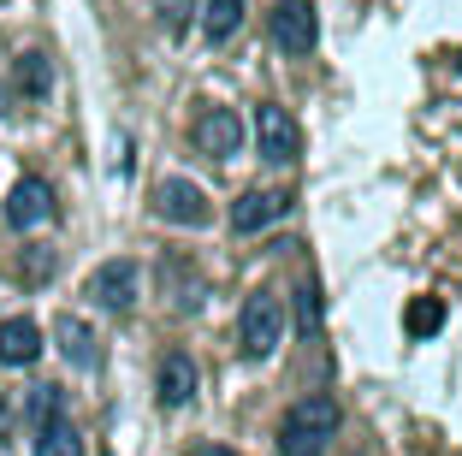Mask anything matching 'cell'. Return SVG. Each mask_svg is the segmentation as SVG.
I'll return each mask as SVG.
<instances>
[{
  "label": "cell",
  "instance_id": "cell-7",
  "mask_svg": "<svg viewBox=\"0 0 462 456\" xmlns=\"http://www.w3.org/2000/svg\"><path fill=\"white\" fill-rule=\"evenodd\" d=\"M89 296H96L101 309H131L136 302V261H107V267L89 273Z\"/></svg>",
  "mask_w": 462,
  "mask_h": 456
},
{
  "label": "cell",
  "instance_id": "cell-19",
  "mask_svg": "<svg viewBox=\"0 0 462 456\" xmlns=\"http://www.w3.org/2000/svg\"><path fill=\"white\" fill-rule=\"evenodd\" d=\"M161 13H166V24H172V30H184V13H190V0H161Z\"/></svg>",
  "mask_w": 462,
  "mask_h": 456
},
{
  "label": "cell",
  "instance_id": "cell-4",
  "mask_svg": "<svg viewBox=\"0 0 462 456\" xmlns=\"http://www.w3.org/2000/svg\"><path fill=\"white\" fill-rule=\"evenodd\" d=\"M154 214H161L166 226H208V196L190 178H166V184L154 190Z\"/></svg>",
  "mask_w": 462,
  "mask_h": 456
},
{
  "label": "cell",
  "instance_id": "cell-20",
  "mask_svg": "<svg viewBox=\"0 0 462 456\" xmlns=\"http://www.w3.org/2000/svg\"><path fill=\"white\" fill-rule=\"evenodd\" d=\"M190 456H237V451H226V444H196Z\"/></svg>",
  "mask_w": 462,
  "mask_h": 456
},
{
  "label": "cell",
  "instance_id": "cell-16",
  "mask_svg": "<svg viewBox=\"0 0 462 456\" xmlns=\"http://www.w3.org/2000/svg\"><path fill=\"white\" fill-rule=\"evenodd\" d=\"M439 321H445V302H439V296H415V302H409V332L415 338H433L439 332Z\"/></svg>",
  "mask_w": 462,
  "mask_h": 456
},
{
  "label": "cell",
  "instance_id": "cell-21",
  "mask_svg": "<svg viewBox=\"0 0 462 456\" xmlns=\"http://www.w3.org/2000/svg\"><path fill=\"white\" fill-rule=\"evenodd\" d=\"M13 427V409H6V397H0V433Z\"/></svg>",
  "mask_w": 462,
  "mask_h": 456
},
{
  "label": "cell",
  "instance_id": "cell-11",
  "mask_svg": "<svg viewBox=\"0 0 462 456\" xmlns=\"http://www.w3.org/2000/svg\"><path fill=\"white\" fill-rule=\"evenodd\" d=\"M279 214H285V196H279V190H249V196H237V208H231V226L237 231H261Z\"/></svg>",
  "mask_w": 462,
  "mask_h": 456
},
{
  "label": "cell",
  "instance_id": "cell-10",
  "mask_svg": "<svg viewBox=\"0 0 462 456\" xmlns=\"http://www.w3.org/2000/svg\"><path fill=\"white\" fill-rule=\"evenodd\" d=\"M42 356V326L36 321H6L0 326V362L6 368H30Z\"/></svg>",
  "mask_w": 462,
  "mask_h": 456
},
{
  "label": "cell",
  "instance_id": "cell-8",
  "mask_svg": "<svg viewBox=\"0 0 462 456\" xmlns=\"http://www.w3.org/2000/svg\"><path fill=\"white\" fill-rule=\"evenodd\" d=\"M48 214H54V190L42 184V178H18L13 196H6V219H13L18 231H30V226H42Z\"/></svg>",
  "mask_w": 462,
  "mask_h": 456
},
{
  "label": "cell",
  "instance_id": "cell-1",
  "mask_svg": "<svg viewBox=\"0 0 462 456\" xmlns=\"http://www.w3.org/2000/svg\"><path fill=\"white\" fill-rule=\"evenodd\" d=\"M338 403L332 397H302V403H291V415L279 421V456H327V444H332V433H338Z\"/></svg>",
  "mask_w": 462,
  "mask_h": 456
},
{
  "label": "cell",
  "instance_id": "cell-2",
  "mask_svg": "<svg viewBox=\"0 0 462 456\" xmlns=\"http://www.w3.org/2000/svg\"><path fill=\"white\" fill-rule=\"evenodd\" d=\"M279 338H285V309L273 291H255L244 302V321H237V344H244V356H273Z\"/></svg>",
  "mask_w": 462,
  "mask_h": 456
},
{
  "label": "cell",
  "instance_id": "cell-3",
  "mask_svg": "<svg viewBox=\"0 0 462 456\" xmlns=\"http://www.w3.org/2000/svg\"><path fill=\"white\" fill-rule=\"evenodd\" d=\"M255 143H261V161H273V166H291L302 154L297 119H291L285 107H273V101H261V107H255Z\"/></svg>",
  "mask_w": 462,
  "mask_h": 456
},
{
  "label": "cell",
  "instance_id": "cell-9",
  "mask_svg": "<svg viewBox=\"0 0 462 456\" xmlns=\"http://www.w3.org/2000/svg\"><path fill=\"white\" fill-rule=\"evenodd\" d=\"M154 386H161L166 409H184V403L196 397V362L184 356V349H172V356L161 362V374H154Z\"/></svg>",
  "mask_w": 462,
  "mask_h": 456
},
{
  "label": "cell",
  "instance_id": "cell-12",
  "mask_svg": "<svg viewBox=\"0 0 462 456\" xmlns=\"http://www.w3.org/2000/svg\"><path fill=\"white\" fill-rule=\"evenodd\" d=\"M36 456H83V439H78V427H71L66 415L42 421V427H36Z\"/></svg>",
  "mask_w": 462,
  "mask_h": 456
},
{
  "label": "cell",
  "instance_id": "cell-5",
  "mask_svg": "<svg viewBox=\"0 0 462 456\" xmlns=\"http://www.w3.org/2000/svg\"><path fill=\"white\" fill-rule=\"evenodd\" d=\"M314 36H320V24H314L309 0H279V6H273V42H279L285 54H309Z\"/></svg>",
  "mask_w": 462,
  "mask_h": 456
},
{
  "label": "cell",
  "instance_id": "cell-14",
  "mask_svg": "<svg viewBox=\"0 0 462 456\" xmlns=\"http://www.w3.org/2000/svg\"><path fill=\"white\" fill-rule=\"evenodd\" d=\"M60 349H66V362H78V368H96L101 362V349H96V332H89V326L83 321H60Z\"/></svg>",
  "mask_w": 462,
  "mask_h": 456
},
{
  "label": "cell",
  "instance_id": "cell-17",
  "mask_svg": "<svg viewBox=\"0 0 462 456\" xmlns=\"http://www.w3.org/2000/svg\"><path fill=\"white\" fill-rule=\"evenodd\" d=\"M60 403H66V397H60V386H36V391H30V421H36V427H42V421H54Z\"/></svg>",
  "mask_w": 462,
  "mask_h": 456
},
{
  "label": "cell",
  "instance_id": "cell-18",
  "mask_svg": "<svg viewBox=\"0 0 462 456\" xmlns=\"http://www.w3.org/2000/svg\"><path fill=\"white\" fill-rule=\"evenodd\" d=\"M297 321H302V332H314V326H320V302H314V291H309V284L297 291Z\"/></svg>",
  "mask_w": 462,
  "mask_h": 456
},
{
  "label": "cell",
  "instance_id": "cell-13",
  "mask_svg": "<svg viewBox=\"0 0 462 456\" xmlns=\"http://www.w3.org/2000/svg\"><path fill=\"white\" fill-rule=\"evenodd\" d=\"M48 83H54L48 60H42V54H18V66H13V89H18V101H42V95H48Z\"/></svg>",
  "mask_w": 462,
  "mask_h": 456
},
{
  "label": "cell",
  "instance_id": "cell-6",
  "mask_svg": "<svg viewBox=\"0 0 462 456\" xmlns=\"http://www.w3.org/2000/svg\"><path fill=\"white\" fill-rule=\"evenodd\" d=\"M196 148H202L208 161H231V154L244 148V125H237V113H231V107H208L202 119H196Z\"/></svg>",
  "mask_w": 462,
  "mask_h": 456
},
{
  "label": "cell",
  "instance_id": "cell-15",
  "mask_svg": "<svg viewBox=\"0 0 462 456\" xmlns=\"http://www.w3.org/2000/svg\"><path fill=\"white\" fill-rule=\"evenodd\" d=\"M244 24V0H208V42H231Z\"/></svg>",
  "mask_w": 462,
  "mask_h": 456
}]
</instances>
